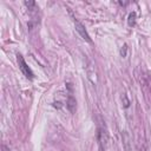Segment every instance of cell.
I'll return each mask as SVG.
<instances>
[{
    "mask_svg": "<svg viewBox=\"0 0 151 151\" xmlns=\"http://www.w3.org/2000/svg\"><path fill=\"white\" fill-rule=\"evenodd\" d=\"M18 57V64H19V68H20V71L22 72V74L27 78V79H29V80H33L34 79V73H33V71H32V68L26 64V61H25V59H24V57L21 55V54H18L17 55Z\"/></svg>",
    "mask_w": 151,
    "mask_h": 151,
    "instance_id": "obj_1",
    "label": "cell"
},
{
    "mask_svg": "<svg viewBox=\"0 0 151 151\" xmlns=\"http://www.w3.org/2000/svg\"><path fill=\"white\" fill-rule=\"evenodd\" d=\"M74 21V26H76V31L79 33V35L85 40V41H87V42H92V39L90 38V35H88V33L86 32V29H85V27H84V25L81 24V22H79L77 19H74L73 20Z\"/></svg>",
    "mask_w": 151,
    "mask_h": 151,
    "instance_id": "obj_2",
    "label": "cell"
},
{
    "mask_svg": "<svg viewBox=\"0 0 151 151\" xmlns=\"http://www.w3.org/2000/svg\"><path fill=\"white\" fill-rule=\"evenodd\" d=\"M71 84H67V88H68V96H67V100H66V105L68 107V110L71 112H74V107H76V99L72 94V87L70 86Z\"/></svg>",
    "mask_w": 151,
    "mask_h": 151,
    "instance_id": "obj_3",
    "label": "cell"
},
{
    "mask_svg": "<svg viewBox=\"0 0 151 151\" xmlns=\"http://www.w3.org/2000/svg\"><path fill=\"white\" fill-rule=\"evenodd\" d=\"M136 12H131L130 14H129V17H127V25L130 26V27H132V26H134L136 25Z\"/></svg>",
    "mask_w": 151,
    "mask_h": 151,
    "instance_id": "obj_4",
    "label": "cell"
},
{
    "mask_svg": "<svg viewBox=\"0 0 151 151\" xmlns=\"http://www.w3.org/2000/svg\"><path fill=\"white\" fill-rule=\"evenodd\" d=\"M126 51H127V45L124 44V45L122 46V48H120V55H122V57H126Z\"/></svg>",
    "mask_w": 151,
    "mask_h": 151,
    "instance_id": "obj_5",
    "label": "cell"
},
{
    "mask_svg": "<svg viewBox=\"0 0 151 151\" xmlns=\"http://www.w3.org/2000/svg\"><path fill=\"white\" fill-rule=\"evenodd\" d=\"M4 151H8V150H7V149H6V147H4Z\"/></svg>",
    "mask_w": 151,
    "mask_h": 151,
    "instance_id": "obj_6",
    "label": "cell"
}]
</instances>
